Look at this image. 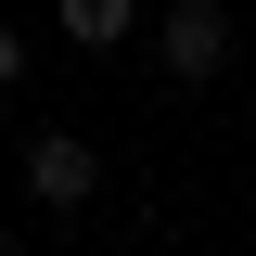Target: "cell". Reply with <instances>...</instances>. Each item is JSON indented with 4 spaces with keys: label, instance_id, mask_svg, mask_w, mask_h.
Listing matches in <instances>:
<instances>
[{
    "label": "cell",
    "instance_id": "cell-1",
    "mask_svg": "<svg viewBox=\"0 0 256 256\" xmlns=\"http://www.w3.org/2000/svg\"><path fill=\"white\" fill-rule=\"evenodd\" d=\"M26 192L52 205V218H77V205L102 192V154L77 141V128H38V141H26Z\"/></svg>",
    "mask_w": 256,
    "mask_h": 256
},
{
    "label": "cell",
    "instance_id": "cell-2",
    "mask_svg": "<svg viewBox=\"0 0 256 256\" xmlns=\"http://www.w3.org/2000/svg\"><path fill=\"white\" fill-rule=\"evenodd\" d=\"M218 64H230V26H218V0H166V77L192 90V77H218Z\"/></svg>",
    "mask_w": 256,
    "mask_h": 256
},
{
    "label": "cell",
    "instance_id": "cell-3",
    "mask_svg": "<svg viewBox=\"0 0 256 256\" xmlns=\"http://www.w3.org/2000/svg\"><path fill=\"white\" fill-rule=\"evenodd\" d=\"M64 13V38H77V52H116L128 26H141V0H52Z\"/></svg>",
    "mask_w": 256,
    "mask_h": 256
},
{
    "label": "cell",
    "instance_id": "cell-4",
    "mask_svg": "<svg viewBox=\"0 0 256 256\" xmlns=\"http://www.w3.org/2000/svg\"><path fill=\"white\" fill-rule=\"evenodd\" d=\"M13 77H26V38H13V26H0V90H13Z\"/></svg>",
    "mask_w": 256,
    "mask_h": 256
},
{
    "label": "cell",
    "instance_id": "cell-5",
    "mask_svg": "<svg viewBox=\"0 0 256 256\" xmlns=\"http://www.w3.org/2000/svg\"><path fill=\"white\" fill-rule=\"evenodd\" d=\"M0 256H13V230H0Z\"/></svg>",
    "mask_w": 256,
    "mask_h": 256
}]
</instances>
